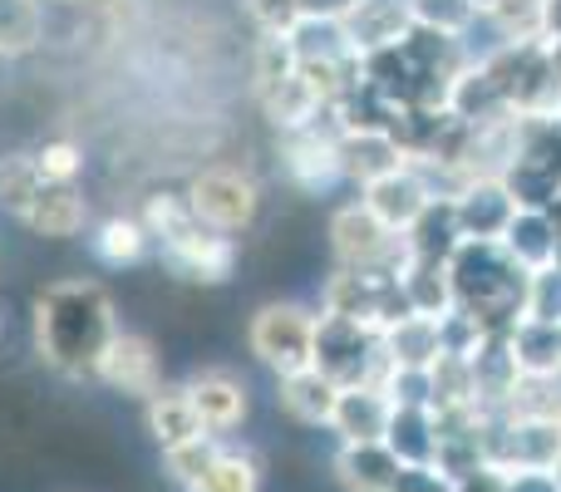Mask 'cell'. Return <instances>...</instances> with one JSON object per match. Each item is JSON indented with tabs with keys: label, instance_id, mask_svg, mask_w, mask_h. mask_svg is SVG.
Segmentation results:
<instances>
[{
	"label": "cell",
	"instance_id": "obj_1",
	"mask_svg": "<svg viewBox=\"0 0 561 492\" xmlns=\"http://www.w3.org/2000/svg\"><path fill=\"white\" fill-rule=\"evenodd\" d=\"M35 355L45 369H55L59 379H94L99 359H104L108 340L118 335V310L99 281L69 276L55 281L35 296Z\"/></svg>",
	"mask_w": 561,
	"mask_h": 492
},
{
	"label": "cell",
	"instance_id": "obj_2",
	"mask_svg": "<svg viewBox=\"0 0 561 492\" xmlns=\"http://www.w3.org/2000/svg\"><path fill=\"white\" fill-rule=\"evenodd\" d=\"M144 227H148V237H153L158 256H163L183 281H197V286H222V281H232L237 237L207 227L183 193H153L148 197Z\"/></svg>",
	"mask_w": 561,
	"mask_h": 492
},
{
	"label": "cell",
	"instance_id": "obj_3",
	"mask_svg": "<svg viewBox=\"0 0 561 492\" xmlns=\"http://www.w3.org/2000/svg\"><path fill=\"white\" fill-rule=\"evenodd\" d=\"M454 306L478 320L483 335H513L523 320V281L527 271L503 251V242H458L448 256Z\"/></svg>",
	"mask_w": 561,
	"mask_h": 492
},
{
	"label": "cell",
	"instance_id": "obj_4",
	"mask_svg": "<svg viewBox=\"0 0 561 492\" xmlns=\"http://www.w3.org/2000/svg\"><path fill=\"white\" fill-rule=\"evenodd\" d=\"M330 256L345 271H375V276H404L409 242L404 232H389L365 203H345L330 213Z\"/></svg>",
	"mask_w": 561,
	"mask_h": 492
},
{
	"label": "cell",
	"instance_id": "obj_5",
	"mask_svg": "<svg viewBox=\"0 0 561 492\" xmlns=\"http://www.w3.org/2000/svg\"><path fill=\"white\" fill-rule=\"evenodd\" d=\"M316 320H320V310L300 306V300H266L247 320V350L272 375L306 369L316 359Z\"/></svg>",
	"mask_w": 561,
	"mask_h": 492
},
{
	"label": "cell",
	"instance_id": "obj_6",
	"mask_svg": "<svg viewBox=\"0 0 561 492\" xmlns=\"http://www.w3.org/2000/svg\"><path fill=\"white\" fill-rule=\"evenodd\" d=\"M310 365L320 375H330L340 389L350 385H379V375L389 369L385 359V335L359 320H340V316H325L320 310L316 320V359Z\"/></svg>",
	"mask_w": 561,
	"mask_h": 492
},
{
	"label": "cell",
	"instance_id": "obj_7",
	"mask_svg": "<svg viewBox=\"0 0 561 492\" xmlns=\"http://www.w3.org/2000/svg\"><path fill=\"white\" fill-rule=\"evenodd\" d=\"M340 114L325 108L316 114L310 124L296 128H280L276 138V153H280V173L300 187V193H330L335 183H345L340 173Z\"/></svg>",
	"mask_w": 561,
	"mask_h": 492
},
{
	"label": "cell",
	"instance_id": "obj_8",
	"mask_svg": "<svg viewBox=\"0 0 561 492\" xmlns=\"http://www.w3.org/2000/svg\"><path fill=\"white\" fill-rule=\"evenodd\" d=\"M183 197L193 203V213L203 217L207 227H217V232H227V237H242L247 227L256 222V213H262V187H256V178L232 163H213V168H203V173H193Z\"/></svg>",
	"mask_w": 561,
	"mask_h": 492
},
{
	"label": "cell",
	"instance_id": "obj_9",
	"mask_svg": "<svg viewBox=\"0 0 561 492\" xmlns=\"http://www.w3.org/2000/svg\"><path fill=\"white\" fill-rule=\"evenodd\" d=\"M94 379L124 399H153L163 389V355H158V345L148 335L118 325V335L108 340L104 359H99Z\"/></svg>",
	"mask_w": 561,
	"mask_h": 492
},
{
	"label": "cell",
	"instance_id": "obj_10",
	"mask_svg": "<svg viewBox=\"0 0 561 492\" xmlns=\"http://www.w3.org/2000/svg\"><path fill=\"white\" fill-rule=\"evenodd\" d=\"M183 389H187L197 419H203V428L213 438L237 434V428L247 424V414H252V389H247V379L237 375V369H227V365L193 369V375L183 379Z\"/></svg>",
	"mask_w": 561,
	"mask_h": 492
},
{
	"label": "cell",
	"instance_id": "obj_11",
	"mask_svg": "<svg viewBox=\"0 0 561 492\" xmlns=\"http://www.w3.org/2000/svg\"><path fill=\"white\" fill-rule=\"evenodd\" d=\"M454 217L463 242H503V232L517 217V197L503 178H473L454 193Z\"/></svg>",
	"mask_w": 561,
	"mask_h": 492
},
{
	"label": "cell",
	"instance_id": "obj_12",
	"mask_svg": "<svg viewBox=\"0 0 561 492\" xmlns=\"http://www.w3.org/2000/svg\"><path fill=\"white\" fill-rule=\"evenodd\" d=\"M359 203H365L389 232H409V227L424 217V207L434 203V187L424 183V173H419L414 163H404V168H394V173L375 178L369 187H359Z\"/></svg>",
	"mask_w": 561,
	"mask_h": 492
},
{
	"label": "cell",
	"instance_id": "obj_13",
	"mask_svg": "<svg viewBox=\"0 0 561 492\" xmlns=\"http://www.w3.org/2000/svg\"><path fill=\"white\" fill-rule=\"evenodd\" d=\"M20 227H30L35 237H79L89 227V197H84V183H39V193L30 197V207L20 213Z\"/></svg>",
	"mask_w": 561,
	"mask_h": 492
},
{
	"label": "cell",
	"instance_id": "obj_14",
	"mask_svg": "<svg viewBox=\"0 0 561 492\" xmlns=\"http://www.w3.org/2000/svg\"><path fill=\"white\" fill-rule=\"evenodd\" d=\"M409 158L389 128H340V173H345V183L369 187L375 178L394 173Z\"/></svg>",
	"mask_w": 561,
	"mask_h": 492
},
{
	"label": "cell",
	"instance_id": "obj_15",
	"mask_svg": "<svg viewBox=\"0 0 561 492\" xmlns=\"http://www.w3.org/2000/svg\"><path fill=\"white\" fill-rule=\"evenodd\" d=\"M389 394L379 385H350L340 389L335 399V414H330V434L340 444H385V428H389Z\"/></svg>",
	"mask_w": 561,
	"mask_h": 492
},
{
	"label": "cell",
	"instance_id": "obj_16",
	"mask_svg": "<svg viewBox=\"0 0 561 492\" xmlns=\"http://www.w3.org/2000/svg\"><path fill=\"white\" fill-rule=\"evenodd\" d=\"M335 399H340V385L330 375H320L316 365L276 375V409L286 419H296V424H306V428H330Z\"/></svg>",
	"mask_w": 561,
	"mask_h": 492
},
{
	"label": "cell",
	"instance_id": "obj_17",
	"mask_svg": "<svg viewBox=\"0 0 561 492\" xmlns=\"http://www.w3.org/2000/svg\"><path fill=\"white\" fill-rule=\"evenodd\" d=\"M345 35L355 45V55H369V49H385V45H399V39L414 30L409 20V5L404 0H359L345 20Z\"/></svg>",
	"mask_w": 561,
	"mask_h": 492
},
{
	"label": "cell",
	"instance_id": "obj_18",
	"mask_svg": "<svg viewBox=\"0 0 561 492\" xmlns=\"http://www.w3.org/2000/svg\"><path fill=\"white\" fill-rule=\"evenodd\" d=\"M561 247V222L552 213H537V207H517L513 227L503 232V251L517 261L523 271H542L557 261Z\"/></svg>",
	"mask_w": 561,
	"mask_h": 492
},
{
	"label": "cell",
	"instance_id": "obj_19",
	"mask_svg": "<svg viewBox=\"0 0 561 492\" xmlns=\"http://www.w3.org/2000/svg\"><path fill=\"white\" fill-rule=\"evenodd\" d=\"M399 468L404 464L385 444H340L335 448V483L345 492H389Z\"/></svg>",
	"mask_w": 561,
	"mask_h": 492
},
{
	"label": "cell",
	"instance_id": "obj_20",
	"mask_svg": "<svg viewBox=\"0 0 561 492\" xmlns=\"http://www.w3.org/2000/svg\"><path fill=\"white\" fill-rule=\"evenodd\" d=\"M144 424H148V434H153L158 448H173V444H187V438L207 434L183 385H163L153 399H144Z\"/></svg>",
	"mask_w": 561,
	"mask_h": 492
},
{
	"label": "cell",
	"instance_id": "obj_21",
	"mask_svg": "<svg viewBox=\"0 0 561 492\" xmlns=\"http://www.w3.org/2000/svg\"><path fill=\"white\" fill-rule=\"evenodd\" d=\"M385 448L399 464H434L438 454V434H434V409L424 404H394L385 428Z\"/></svg>",
	"mask_w": 561,
	"mask_h": 492
},
{
	"label": "cell",
	"instance_id": "obj_22",
	"mask_svg": "<svg viewBox=\"0 0 561 492\" xmlns=\"http://www.w3.org/2000/svg\"><path fill=\"white\" fill-rule=\"evenodd\" d=\"M513 359H517V375H533V379H561V325H542V320H517L513 335Z\"/></svg>",
	"mask_w": 561,
	"mask_h": 492
},
{
	"label": "cell",
	"instance_id": "obj_23",
	"mask_svg": "<svg viewBox=\"0 0 561 492\" xmlns=\"http://www.w3.org/2000/svg\"><path fill=\"white\" fill-rule=\"evenodd\" d=\"M404 242H409V261H448L454 256L458 242H463L458 217H454V197H434V203L424 207V217L404 232Z\"/></svg>",
	"mask_w": 561,
	"mask_h": 492
},
{
	"label": "cell",
	"instance_id": "obj_24",
	"mask_svg": "<svg viewBox=\"0 0 561 492\" xmlns=\"http://www.w3.org/2000/svg\"><path fill=\"white\" fill-rule=\"evenodd\" d=\"M262 458L252 454V448L242 444H217L213 464L203 468V478H197L187 492H262Z\"/></svg>",
	"mask_w": 561,
	"mask_h": 492
},
{
	"label": "cell",
	"instance_id": "obj_25",
	"mask_svg": "<svg viewBox=\"0 0 561 492\" xmlns=\"http://www.w3.org/2000/svg\"><path fill=\"white\" fill-rule=\"evenodd\" d=\"M89 247H94V256L104 261V266H138V261L153 251V237H148L144 217H104V222H94V232H89Z\"/></svg>",
	"mask_w": 561,
	"mask_h": 492
},
{
	"label": "cell",
	"instance_id": "obj_26",
	"mask_svg": "<svg viewBox=\"0 0 561 492\" xmlns=\"http://www.w3.org/2000/svg\"><path fill=\"white\" fill-rule=\"evenodd\" d=\"M385 359L389 365L428 369L438 359V316H404L399 325L385 330Z\"/></svg>",
	"mask_w": 561,
	"mask_h": 492
},
{
	"label": "cell",
	"instance_id": "obj_27",
	"mask_svg": "<svg viewBox=\"0 0 561 492\" xmlns=\"http://www.w3.org/2000/svg\"><path fill=\"white\" fill-rule=\"evenodd\" d=\"M399 286H404L409 306H414L419 316H448V310H454L448 261H409L404 276H399Z\"/></svg>",
	"mask_w": 561,
	"mask_h": 492
},
{
	"label": "cell",
	"instance_id": "obj_28",
	"mask_svg": "<svg viewBox=\"0 0 561 492\" xmlns=\"http://www.w3.org/2000/svg\"><path fill=\"white\" fill-rule=\"evenodd\" d=\"M404 5H409V20L419 30H434V35L468 39V30L478 25L473 0H404Z\"/></svg>",
	"mask_w": 561,
	"mask_h": 492
},
{
	"label": "cell",
	"instance_id": "obj_29",
	"mask_svg": "<svg viewBox=\"0 0 561 492\" xmlns=\"http://www.w3.org/2000/svg\"><path fill=\"white\" fill-rule=\"evenodd\" d=\"M45 35L39 0H0V55H25Z\"/></svg>",
	"mask_w": 561,
	"mask_h": 492
},
{
	"label": "cell",
	"instance_id": "obj_30",
	"mask_svg": "<svg viewBox=\"0 0 561 492\" xmlns=\"http://www.w3.org/2000/svg\"><path fill=\"white\" fill-rule=\"evenodd\" d=\"M523 320H542V325H561V266L527 271L523 281Z\"/></svg>",
	"mask_w": 561,
	"mask_h": 492
},
{
	"label": "cell",
	"instance_id": "obj_31",
	"mask_svg": "<svg viewBox=\"0 0 561 492\" xmlns=\"http://www.w3.org/2000/svg\"><path fill=\"white\" fill-rule=\"evenodd\" d=\"M217 444H222V438L203 434V438H187V444H173V448H163V473H168V483L187 492V488L197 483V478H203V468L213 464Z\"/></svg>",
	"mask_w": 561,
	"mask_h": 492
},
{
	"label": "cell",
	"instance_id": "obj_32",
	"mask_svg": "<svg viewBox=\"0 0 561 492\" xmlns=\"http://www.w3.org/2000/svg\"><path fill=\"white\" fill-rule=\"evenodd\" d=\"M35 163L49 183H84V153H79L69 138H49V144H39Z\"/></svg>",
	"mask_w": 561,
	"mask_h": 492
},
{
	"label": "cell",
	"instance_id": "obj_33",
	"mask_svg": "<svg viewBox=\"0 0 561 492\" xmlns=\"http://www.w3.org/2000/svg\"><path fill=\"white\" fill-rule=\"evenodd\" d=\"M454 492H507V473L493 464H483V468H473L463 483H454Z\"/></svg>",
	"mask_w": 561,
	"mask_h": 492
},
{
	"label": "cell",
	"instance_id": "obj_34",
	"mask_svg": "<svg viewBox=\"0 0 561 492\" xmlns=\"http://www.w3.org/2000/svg\"><path fill=\"white\" fill-rule=\"evenodd\" d=\"M359 0H300V15H320V20H345Z\"/></svg>",
	"mask_w": 561,
	"mask_h": 492
},
{
	"label": "cell",
	"instance_id": "obj_35",
	"mask_svg": "<svg viewBox=\"0 0 561 492\" xmlns=\"http://www.w3.org/2000/svg\"><path fill=\"white\" fill-rule=\"evenodd\" d=\"M507 492H561L552 473H507Z\"/></svg>",
	"mask_w": 561,
	"mask_h": 492
},
{
	"label": "cell",
	"instance_id": "obj_36",
	"mask_svg": "<svg viewBox=\"0 0 561 492\" xmlns=\"http://www.w3.org/2000/svg\"><path fill=\"white\" fill-rule=\"evenodd\" d=\"M542 39L547 45L561 39V0H542Z\"/></svg>",
	"mask_w": 561,
	"mask_h": 492
},
{
	"label": "cell",
	"instance_id": "obj_37",
	"mask_svg": "<svg viewBox=\"0 0 561 492\" xmlns=\"http://www.w3.org/2000/svg\"><path fill=\"white\" fill-rule=\"evenodd\" d=\"M497 5H503V0H473V10H478V20H488V15H493V10Z\"/></svg>",
	"mask_w": 561,
	"mask_h": 492
},
{
	"label": "cell",
	"instance_id": "obj_38",
	"mask_svg": "<svg viewBox=\"0 0 561 492\" xmlns=\"http://www.w3.org/2000/svg\"><path fill=\"white\" fill-rule=\"evenodd\" d=\"M547 473H552V483L561 488V458H557V464H552V468H547Z\"/></svg>",
	"mask_w": 561,
	"mask_h": 492
}]
</instances>
